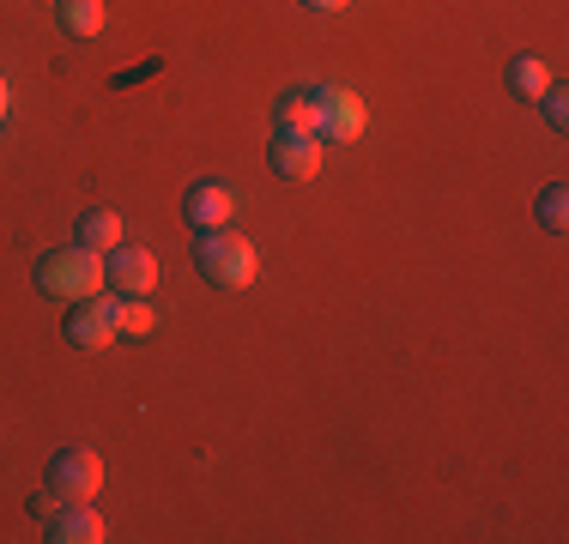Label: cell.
I'll return each instance as SVG.
<instances>
[{
	"label": "cell",
	"mask_w": 569,
	"mask_h": 544,
	"mask_svg": "<svg viewBox=\"0 0 569 544\" xmlns=\"http://www.w3.org/2000/svg\"><path fill=\"white\" fill-rule=\"evenodd\" d=\"M267 170H273L279 182H309V175L321 170V140L316 133H297V128H279L273 145H267Z\"/></svg>",
	"instance_id": "7"
},
{
	"label": "cell",
	"mask_w": 569,
	"mask_h": 544,
	"mask_svg": "<svg viewBox=\"0 0 569 544\" xmlns=\"http://www.w3.org/2000/svg\"><path fill=\"white\" fill-rule=\"evenodd\" d=\"M503 85L515 91V98H527V103H533L539 91L551 85V67L539 61V54H515V61L503 67Z\"/></svg>",
	"instance_id": "12"
},
{
	"label": "cell",
	"mask_w": 569,
	"mask_h": 544,
	"mask_svg": "<svg viewBox=\"0 0 569 544\" xmlns=\"http://www.w3.org/2000/svg\"><path fill=\"white\" fill-rule=\"evenodd\" d=\"M273 121L297 133H316V98L309 91H284V98H273Z\"/></svg>",
	"instance_id": "14"
},
{
	"label": "cell",
	"mask_w": 569,
	"mask_h": 544,
	"mask_svg": "<svg viewBox=\"0 0 569 544\" xmlns=\"http://www.w3.org/2000/svg\"><path fill=\"white\" fill-rule=\"evenodd\" d=\"M194 272L212 291H249L254 272H261V254L237 230H194Z\"/></svg>",
	"instance_id": "1"
},
{
	"label": "cell",
	"mask_w": 569,
	"mask_h": 544,
	"mask_svg": "<svg viewBox=\"0 0 569 544\" xmlns=\"http://www.w3.org/2000/svg\"><path fill=\"white\" fill-rule=\"evenodd\" d=\"M56 508H61V496H56V490H37V496H31V514H37V521H49Z\"/></svg>",
	"instance_id": "17"
},
{
	"label": "cell",
	"mask_w": 569,
	"mask_h": 544,
	"mask_svg": "<svg viewBox=\"0 0 569 544\" xmlns=\"http://www.w3.org/2000/svg\"><path fill=\"white\" fill-rule=\"evenodd\" d=\"M37 291H43V296H61V303L98 296V291H103V261H98V249H79V242L49 249L43 261H37Z\"/></svg>",
	"instance_id": "2"
},
{
	"label": "cell",
	"mask_w": 569,
	"mask_h": 544,
	"mask_svg": "<svg viewBox=\"0 0 569 544\" xmlns=\"http://www.w3.org/2000/svg\"><path fill=\"white\" fill-rule=\"evenodd\" d=\"M533 103H539V109H546V121H551V128H558V133L569 128V91L558 85V79H551V85H546V91H539V98H533Z\"/></svg>",
	"instance_id": "16"
},
{
	"label": "cell",
	"mask_w": 569,
	"mask_h": 544,
	"mask_svg": "<svg viewBox=\"0 0 569 544\" xmlns=\"http://www.w3.org/2000/svg\"><path fill=\"white\" fill-rule=\"evenodd\" d=\"M103 291H116V296L158 291V254L152 249H133V242H116V249L103 254Z\"/></svg>",
	"instance_id": "6"
},
{
	"label": "cell",
	"mask_w": 569,
	"mask_h": 544,
	"mask_svg": "<svg viewBox=\"0 0 569 544\" xmlns=\"http://www.w3.org/2000/svg\"><path fill=\"white\" fill-rule=\"evenodd\" d=\"M303 7H309V12H346L351 0H303Z\"/></svg>",
	"instance_id": "18"
},
{
	"label": "cell",
	"mask_w": 569,
	"mask_h": 544,
	"mask_svg": "<svg viewBox=\"0 0 569 544\" xmlns=\"http://www.w3.org/2000/svg\"><path fill=\"white\" fill-rule=\"evenodd\" d=\"M230 212H237V194H230V182H219V175H200L182 194V224L188 230H224Z\"/></svg>",
	"instance_id": "8"
},
{
	"label": "cell",
	"mask_w": 569,
	"mask_h": 544,
	"mask_svg": "<svg viewBox=\"0 0 569 544\" xmlns=\"http://www.w3.org/2000/svg\"><path fill=\"white\" fill-rule=\"evenodd\" d=\"M43 538L49 544H103L110 526H103V514L91 508V502H61V508L43 521Z\"/></svg>",
	"instance_id": "9"
},
{
	"label": "cell",
	"mask_w": 569,
	"mask_h": 544,
	"mask_svg": "<svg viewBox=\"0 0 569 544\" xmlns=\"http://www.w3.org/2000/svg\"><path fill=\"white\" fill-rule=\"evenodd\" d=\"M61 339L67 345H79V351H103V345H116V296H79V303H67V315H61Z\"/></svg>",
	"instance_id": "5"
},
{
	"label": "cell",
	"mask_w": 569,
	"mask_h": 544,
	"mask_svg": "<svg viewBox=\"0 0 569 544\" xmlns=\"http://www.w3.org/2000/svg\"><path fill=\"white\" fill-rule=\"evenodd\" d=\"M103 19H110V12H103V0H56V24H61L67 37H73V43L98 37Z\"/></svg>",
	"instance_id": "11"
},
{
	"label": "cell",
	"mask_w": 569,
	"mask_h": 544,
	"mask_svg": "<svg viewBox=\"0 0 569 544\" xmlns=\"http://www.w3.org/2000/svg\"><path fill=\"white\" fill-rule=\"evenodd\" d=\"M533 218H539V230H551V236H563V230H569V188H563V182H546V188H539V200H533Z\"/></svg>",
	"instance_id": "13"
},
{
	"label": "cell",
	"mask_w": 569,
	"mask_h": 544,
	"mask_svg": "<svg viewBox=\"0 0 569 544\" xmlns=\"http://www.w3.org/2000/svg\"><path fill=\"white\" fill-rule=\"evenodd\" d=\"M49 490H56L61 502H98V490H103V460H98V447H56L49 454Z\"/></svg>",
	"instance_id": "4"
},
{
	"label": "cell",
	"mask_w": 569,
	"mask_h": 544,
	"mask_svg": "<svg viewBox=\"0 0 569 544\" xmlns=\"http://www.w3.org/2000/svg\"><path fill=\"white\" fill-rule=\"evenodd\" d=\"M73 242L79 249H98V254H110L116 242H121V218L110 206H91V212H79V224H73Z\"/></svg>",
	"instance_id": "10"
},
{
	"label": "cell",
	"mask_w": 569,
	"mask_h": 544,
	"mask_svg": "<svg viewBox=\"0 0 569 544\" xmlns=\"http://www.w3.org/2000/svg\"><path fill=\"white\" fill-rule=\"evenodd\" d=\"M7 98H12V91H7V79H0V115H7Z\"/></svg>",
	"instance_id": "19"
},
{
	"label": "cell",
	"mask_w": 569,
	"mask_h": 544,
	"mask_svg": "<svg viewBox=\"0 0 569 544\" xmlns=\"http://www.w3.org/2000/svg\"><path fill=\"white\" fill-rule=\"evenodd\" d=\"M316 98V140L321 145H358L363 128H370V109H363L358 91L346 85H309Z\"/></svg>",
	"instance_id": "3"
},
{
	"label": "cell",
	"mask_w": 569,
	"mask_h": 544,
	"mask_svg": "<svg viewBox=\"0 0 569 544\" xmlns=\"http://www.w3.org/2000/svg\"><path fill=\"white\" fill-rule=\"evenodd\" d=\"M152 326H158V315H152L146 296H116V333L121 339H146Z\"/></svg>",
	"instance_id": "15"
}]
</instances>
